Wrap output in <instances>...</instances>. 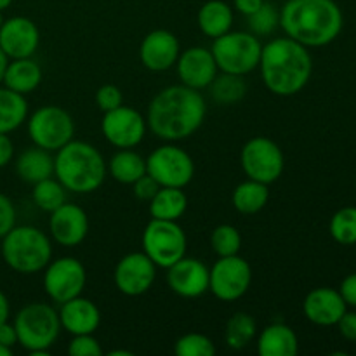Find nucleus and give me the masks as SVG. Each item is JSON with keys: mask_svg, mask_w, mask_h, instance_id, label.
Segmentation results:
<instances>
[{"mask_svg": "<svg viewBox=\"0 0 356 356\" xmlns=\"http://www.w3.org/2000/svg\"><path fill=\"white\" fill-rule=\"evenodd\" d=\"M207 103L200 90L183 86H169L149 101L146 124L159 139L167 143L191 138L202 127Z\"/></svg>", "mask_w": 356, "mask_h": 356, "instance_id": "f257e3e1", "label": "nucleus"}, {"mask_svg": "<svg viewBox=\"0 0 356 356\" xmlns=\"http://www.w3.org/2000/svg\"><path fill=\"white\" fill-rule=\"evenodd\" d=\"M261 76L275 96H296L308 86L313 73V59L308 47L291 37H278L263 45Z\"/></svg>", "mask_w": 356, "mask_h": 356, "instance_id": "f03ea898", "label": "nucleus"}, {"mask_svg": "<svg viewBox=\"0 0 356 356\" xmlns=\"http://www.w3.org/2000/svg\"><path fill=\"white\" fill-rule=\"evenodd\" d=\"M285 35L305 47H322L343 30V13L334 0H287L280 9Z\"/></svg>", "mask_w": 356, "mask_h": 356, "instance_id": "7ed1b4c3", "label": "nucleus"}, {"mask_svg": "<svg viewBox=\"0 0 356 356\" xmlns=\"http://www.w3.org/2000/svg\"><path fill=\"white\" fill-rule=\"evenodd\" d=\"M106 174L108 162L103 153L87 141L72 139L54 155L56 179L72 193H94L103 186Z\"/></svg>", "mask_w": 356, "mask_h": 356, "instance_id": "20e7f679", "label": "nucleus"}, {"mask_svg": "<svg viewBox=\"0 0 356 356\" xmlns=\"http://www.w3.org/2000/svg\"><path fill=\"white\" fill-rule=\"evenodd\" d=\"M3 263L21 275L44 271L52 259L51 236L35 226H14L2 238Z\"/></svg>", "mask_w": 356, "mask_h": 356, "instance_id": "39448f33", "label": "nucleus"}, {"mask_svg": "<svg viewBox=\"0 0 356 356\" xmlns=\"http://www.w3.org/2000/svg\"><path fill=\"white\" fill-rule=\"evenodd\" d=\"M17 344L31 356H45L61 334L59 315L51 305L30 302L14 316Z\"/></svg>", "mask_w": 356, "mask_h": 356, "instance_id": "423d86ee", "label": "nucleus"}, {"mask_svg": "<svg viewBox=\"0 0 356 356\" xmlns=\"http://www.w3.org/2000/svg\"><path fill=\"white\" fill-rule=\"evenodd\" d=\"M219 72L245 76L259 66L261 44L259 37L250 31H233L214 38L211 47Z\"/></svg>", "mask_w": 356, "mask_h": 356, "instance_id": "0eeeda50", "label": "nucleus"}, {"mask_svg": "<svg viewBox=\"0 0 356 356\" xmlns=\"http://www.w3.org/2000/svg\"><path fill=\"white\" fill-rule=\"evenodd\" d=\"M141 245L143 252L156 264V268L167 270L181 257L186 256L188 238L177 221L152 218V221L143 229Z\"/></svg>", "mask_w": 356, "mask_h": 356, "instance_id": "6e6552de", "label": "nucleus"}, {"mask_svg": "<svg viewBox=\"0 0 356 356\" xmlns=\"http://www.w3.org/2000/svg\"><path fill=\"white\" fill-rule=\"evenodd\" d=\"M28 122V136L31 143L47 152H58L75 136V122L61 106L45 104L35 110Z\"/></svg>", "mask_w": 356, "mask_h": 356, "instance_id": "1a4fd4ad", "label": "nucleus"}, {"mask_svg": "<svg viewBox=\"0 0 356 356\" xmlns=\"http://www.w3.org/2000/svg\"><path fill=\"white\" fill-rule=\"evenodd\" d=\"M240 165L249 179L277 183L285 169V156L280 146L266 136H256L242 146Z\"/></svg>", "mask_w": 356, "mask_h": 356, "instance_id": "9d476101", "label": "nucleus"}, {"mask_svg": "<svg viewBox=\"0 0 356 356\" xmlns=\"http://www.w3.org/2000/svg\"><path fill=\"white\" fill-rule=\"evenodd\" d=\"M146 172L160 186L184 188L193 181L195 162L186 149L172 145H162L146 159Z\"/></svg>", "mask_w": 356, "mask_h": 356, "instance_id": "9b49d317", "label": "nucleus"}, {"mask_svg": "<svg viewBox=\"0 0 356 356\" xmlns=\"http://www.w3.org/2000/svg\"><path fill=\"white\" fill-rule=\"evenodd\" d=\"M252 284V268L247 259L236 256L219 257L209 268V291L219 301L233 302L243 298Z\"/></svg>", "mask_w": 356, "mask_h": 356, "instance_id": "f8f14e48", "label": "nucleus"}, {"mask_svg": "<svg viewBox=\"0 0 356 356\" xmlns=\"http://www.w3.org/2000/svg\"><path fill=\"white\" fill-rule=\"evenodd\" d=\"M44 291L56 305L82 296L87 284L86 266L72 256H63L44 268Z\"/></svg>", "mask_w": 356, "mask_h": 356, "instance_id": "ddd939ff", "label": "nucleus"}, {"mask_svg": "<svg viewBox=\"0 0 356 356\" xmlns=\"http://www.w3.org/2000/svg\"><path fill=\"white\" fill-rule=\"evenodd\" d=\"M148 124L138 110L131 106H118L106 111L101 120V132L111 146L118 149L136 148L145 139Z\"/></svg>", "mask_w": 356, "mask_h": 356, "instance_id": "4468645a", "label": "nucleus"}, {"mask_svg": "<svg viewBox=\"0 0 356 356\" xmlns=\"http://www.w3.org/2000/svg\"><path fill=\"white\" fill-rule=\"evenodd\" d=\"M156 278V264L145 252L125 254L117 263L113 282L118 292L129 298L146 294Z\"/></svg>", "mask_w": 356, "mask_h": 356, "instance_id": "2eb2a0df", "label": "nucleus"}, {"mask_svg": "<svg viewBox=\"0 0 356 356\" xmlns=\"http://www.w3.org/2000/svg\"><path fill=\"white\" fill-rule=\"evenodd\" d=\"M40 44L38 26L24 16H13L3 19L0 28V49L9 59L33 58Z\"/></svg>", "mask_w": 356, "mask_h": 356, "instance_id": "dca6fc26", "label": "nucleus"}, {"mask_svg": "<svg viewBox=\"0 0 356 356\" xmlns=\"http://www.w3.org/2000/svg\"><path fill=\"white\" fill-rule=\"evenodd\" d=\"M176 68L181 83L197 90L207 89L219 73L212 51L202 45H193L181 51Z\"/></svg>", "mask_w": 356, "mask_h": 356, "instance_id": "f3484780", "label": "nucleus"}, {"mask_svg": "<svg viewBox=\"0 0 356 356\" xmlns=\"http://www.w3.org/2000/svg\"><path fill=\"white\" fill-rule=\"evenodd\" d=\"M167 285L179 298H200L209 291V268L197 257H181L167 268Z\"/></svg>", "mask_w": 356, "mask_h": 356, "instance_id": "a211bd4d", "label": "nucleus"}, {"mask_svg": "<svg viewBox=\"0 0 356 356\" xmlns=\"http://www.w3.org/2000/svg\"><path fill=\"white\" fill-rule=\"evenodd\" d=\"M49 233L56 243L63 247H76L89 233V216L80 205L65 204L49 218Z\"/></svg>", "mask_w": 356, "mask_h": 356, "instance_id": "6ab92c4d", "label": "nucleus"}, {"mask_svg": "<svg viewBox=\"0 0 356 356\" xmlns=\"http://www.w3.org/2000/svg\"><path fill=\"white\" fill-rule=\"evenodd\" d=\"M181 54V44L169 30H153L139 45V59L149 72H167L176 66Z\"/></svg>", "mask_w": 356, "mask_h": 356, "instance_id": "aec40b11", "label": "nucleus"}, {"mask_svg": "<svg viewBox=\"0 0 356 356\" xmlns=\"http://www.w3.org/2000/svg\"><path fill=\"white\" fill-rule=\"evenodd\" d=\"M346 302L339 291L329 287L313 289L302 301V312L312 323L320 327L336 325L346 313Z\"/></svg>", "mask_w": 356, "mask_h": 356, "instance_id": "412c9836", "label": "nucleus"}, {"mask_svg": "<svg viewBox=\"0 0 356 356\" xmlns=\"http://www.w3.org/2000/svg\"><path fill=\"white\" fill-rule=\"evenodd\" d=\"M59 322L61 329L66 330L72 336L80 334H94L99 329L101 312L90 299L73 298L70 301L59 305Z\"/></svg>", "mask_w": 356, "mask_h": 356, "instance_id": "4be33fe9", "label": "nucleus"}, {"mask_svg": "<svg viewBox=\"0 0 356 356\" xmlns=\"http://www.w3.org/2000/svg\"><path fill=\"white\" fill-rule=\"evenodd\" d=\"M298 351V334L285 323H271L257 336V353L261 356H296Z\"/></svg>", "mask_w": 356, "mask_h": 356, "instance_id": "5701e85b", "label": "nucleus"}, {"mask_svg": "<svg viewBox=\"0 0 356 356\" xmlns=\"http://www.w3.org/2000/svg\"><path fill=\"white\" fill-rule=\"evenodd\" d=\"M3 87L23 96L31 94L42 83V68L33 58L9 59L2 79Z\"/></svg>", "mask_w": 356, "mask_h": 356, "instance_id": "b1692460", "label": "nucleus"}, {"mask_svg": "<svg viewBox=\"0 0 356 356\" xmlns=\"http://www.w3.org/2000/svg\"><path fill=\"white\" fill-rule=\"evenodd\" d=\"M16 174L21 181L31 184L54 176V156L44 148H28L19 153L16 160Z\"/></svg>", "mask_w": 356, "mask_h": 356, "instance_id": "393cba45", "label": "nucleus"}, {"mask_svg": "<svg viewBox=\"0 0 356 356\" xmlns=\"http://www.w3.org/2000/svg\"><path fill=\"white\" fill-rule=\"evenodd\" d=\"M197 23L202 33L209 38H218L228 33L233 26V9L222 0H209L200 7Z\"/></svg>", "mask_w": 356, "mask_h": 356, "instance_id": "a878e982", "label": "nucleus"}, {"mask_svg": "<svg viewBox=\"0 0 356 356\" xmlns=\"http://www.w3.org/2000/svg\"><path fill=\"white\" fill-rule=\"evenodd\" d=\"M188 209V197L183 188L162 186L149 200V216L162 221H179Z\"/></svg>", "mask_w": 356, "mask_h": 356, "instance_id": "bb28decb", "label": "nucleus"}, {"mask_svg": "<svg viewBox=\"0 0 356 356\" xmlns=\"http://www.w3.org/2000/svg\"><path fill=\"white\" fill-rule=\"evenodd\" d=\"M268 200H270V184L259 183V181L249 179V177L242 181L232 195V204L235 211L245 216L257 214L263 211Z\"/></svg>", "mask_w": 356, "mask_h": 356, "instance_id": "cd10ccee", "label": "nucleus"}, {"mask_svg": "<svg viewBox=\"0 0 356 356\" xmlns=\"http://www.w3.org/2000/svg\"><path fill=\"white\" fill-rule=\"evenodd\" d=\"M108 172L117 183L132 186L139 177L146 174V159H143L132 148L118 149L108 162Z\"/></svg>", "mask_w": 356, "mask_h": 356, "instance_id": "c85d7f7f", "label": "nucleus"}, {"mask_svg": "<svg viewBox=\"0 0 356 356\" xmlns=\"http://www.w3.org/2000/svg\"><path fill=\"white\" fill-rule=\"evenodd\" d=\"M28 101L23 94L0 87V134H10L26 122Z\"/></svg>", "mask_w": 356, "mask_h": 356, "instance_id": "c756f323", "label": "nucleus"}, {"mask_svg": "<svg viewBox=\"0 0 356 356\" xmlns=\"http://www.w3.org/2000/svg\"><path fill=\"white\" fill-rule=\"evenodd\" d=\"M257 337L256 318L249 313L238 312L226 322L225 341L229 350L242 351Z\"/></svg>", "mask_w": 356, "mask_h": 356, "instance_id": "7c9ffc66", "label": "nucleus"}, {"mask_svg": "<svg viewBox=\"0 0 356 356\" xmlns=\"http://www.w3.org/2000/svg\"><path fill=\"white\" fill-rule=\"evenodd\" d=\"M211 97L218 104L222 106H232L240 103L247 94V82L242 75H233V73H218L211 86Z\"/></svg>", "mask_w": 356, "mask_h": 356, "instance_id": "2f4dec72", "label": "nucleus"}, {"mask_svg": "<svg viewBox=\"0 0 356 356\" xmlns=\"http://www.w3.org/2000/svg\"><path fill=\"white\" fill-rule=\"evenodd\" d=\"M66 193H68L66 188L56 177H47V179H42L33 184L31 200H33V204L40 211L51 214V212H54L56 209H59L65 204Z\"/></svg>", "mask_w": 356, "mask_h": 356, "instance_id": "473e14b6", "label": "nucleus"}, {"mask_svg": "<svg viewBox=\"0 0 356 356\" xmlns=\"http://www.w3.org/2000/svg\"><path fill=\"white\" fill-rule=\"evenodd\" d=\"M211 247L218 257L236 256L242 249V235L233 225H219L211 233Z\"/></svg>", "mask_w": 356, "mask_h": 356, "instance_id": "72a5a7b5", "label": "nucleus"}, {"mask_svg": "<svg viewBox=\"0 0 356 356\" xmlns=\"http://www.w3.org/2000/svg\"><path fill=\"white\" fill-rule=\"evenodd\" d=\"M329 232L341 245L356 243V207H344L337 211L330 219Z\"/></svg>", "mask_w": 356, "mask_h": 356, "instance_id": "f704fd0d", "label": "nucleus"}, {"mask_svg": "<svg viewBox=\"0 0 356 356\" xmlns=\"http://www.w3.org/2000/svg\"><path fill=\"white\" fill-rule=\"evenodd\" d=\"M174 353L177 356H214L216 344L202 332H188L177 337L174 343Z\"/></svg>", "mask_w": 356, "mask_h": 356, "instance_id": "c9c22d12", "label": "nucleus"}, {"mask_svg": "<svg viewBox=\"0 0 356 356\" xmlns=\"http://www.w3.org/2000/svg\"><path fill=\"white\" fill-rule=\"evenodd\" d=\"M278 26H280V10H277V7L266 0L252 16H249L250 33H254L256 37H268Z\"/></svg>", "mask_w": 356, "mask_h": 356, "instance_id": "e433bc0d", "label": "nucleus"}, {"mask_svg": "<svg viewBox=\"0 0 356 356\" xmlns=\"http://www.w3.org/2000/svg\"><path fill=\"white\" fill-rule=\"evenodd\" d=\"M68 353L72 356H101L104 351L94 334H80V336H72Z\"/></svg>", "mask_w": 356, "mask_h": 356, "instance_id": "4c0bfd02", "label": "nucleus"}, {"mask_svg": "<svg viewBox=\"0 0 356 356\" xmlns=\"http://www.w3.org/2000/svg\"><path fill=\"white\" fill-rule=\"evenodd\" d=\"M96 104L103 113L115 110V108L124 104V94H122L120 87L113 86V83H104L97 89L96 92Z\"/></svg>", "mask_w": 356, "mask_h": 356, "instance_id": "58836bf2", "label": "nucleus"}, {"mask_svg": "<svg viewBox=\"0 0 356 356\" xmlns=\"http://www.w3.org/2000/svg\"><path fill=\"white\" fill-rule=\"evenodd\" d=\"M16 207L7 195L0 193V240L16 226Z\"/></svg>", "mask_w": 356, "mask_h": 356, "instance_id": "ea45409f", "label": "nucleus"}, {"mask_svg": "<svg viewBox=\"0 0 356 356\" xmlns=\"http://www.w3.org/2000/svg\"><path fill=\"white\" fill-rule=\"evenodd\" d=\"M160 184L149 176L148 172L145 176L139 177L134 184H132V191H134V197L139 198L143 202H149L156 195V191L160 190Z\"/></svg>", "mask_w": 356, "mask_h": 356, "instance_id": "a19ab883", "label": "nucleus"}, {"mask_svg": "<svg viewBox=\"0 0 356 356\" xmlns=\"http://www.w3.org/2000/svg\"><path fill=\"white\" fill-rule=\"evenodd\" d=\"M339 327V332L344 339L356 341V313H344L336 323Z\"/></svg>", "mask_w": 356, "mask_h": 356, "instance_id": "79ce46f5", "label": "nucleus"}, {"mask_svg": "<svg viewBox=\"0 0 356 356\" xmlns=\"http://www.w3.org/2000/svg\"><path fill=\"white\" fill-rule=\"evenodd\" d=\"M339 294L343 296V299L346 305L356 306V273L344 278L343 284H341Z\"/></svg>", "mask_w": 356, "mask_h": 356, "instance_id": "37998d69", "label": "nucleus"}, {"mask_svg": "<svg viewBox=\"0 0 356 356\" xmlns=\"http://www.w3.org/2000/svg\"><path fill=\"white\" fill-rule=\"evenodd\" d=\"M14 159V143L9 134H0V169L9 165Z\"/></svg>", "mask_w": 356, "mask_h": 356, "instance_id": "c03bdc74", "label": "nucleus"}, {"mask_svg": "<svg viewBox=\"0 0 356 356\" xmlns=\"http://www.w3.org/2000/svg\"><path fill=\"white\" fill-rule=\"evenodd\" d=\"M0 344L9 348V350H13V348L17 344L16 327H14V323H9V320L0 325Z\"/></svg>", "mask_w": 356, "mask_h": 356, "instance_id": "a18cd8bd", "label": "nucleus"}, {"mask_svg": "<svg viewBox=\"0 0 356 356\" xmlns=\"http://www.w3.org/2000/svg\"><path fill=\"white\" fill-rule=\"evenodd\" d=\"M263 2L264 0H233V3H235V9L247 17L252 16V14L256 13L261 6H263Z\"/></svg>", "mask_w": 356, "mask_h": 356, "instance_id": "49530a36", "label": "nucleus"}, {"mask_svg": "<svg viewBox=\"0 0 356 356\" xmlns=\"http://www.w3.org/2000/svg\"><path fill=\"white\" fill-rule=\"evenodd\" d=\"M9 316H10L9 299H7V296L0 291V325H2L3 322H7V320H9Z\"/></svg>", "mask_w": 356, "mask_h": 356, "instance_id": "de8ad7c7", "label": "nucleus"}, {"mask_svg": "<svg viewBox=\"0 0 356 356\" xmlns=\"http://www.w3.org/2000/svg\"><path fill=\"white\" fill-rule=\"evenodd\" d=\"M7 63H9V58L6 56V52L0 49V83H2V79H3V72H6L7 68Z\"/></svg>", "mask_w": 356, "mask_h": 356, "instance_id": "09e8293b", "label": "nucleus"}, {"mask_svg": "<svg viewBox=\"0 0 356 356\" xmlns=\"http://www.w3.org/2000/svg\"><path fill=\"white\" fill-rule=\"evenodd\" d=\"M111 356H132V351H125V350H115L110 351Z\"/></svg>", "mask_w": 356, "mask_h": 356, "instance_id": "8fccbe9b", "label": "nucleus"}, {"mask_svg": "<svg viewBox=\"0 0 356 356\" xmlns=\"http://www.w3.org/2000/svg\"><path fill=\"white\" fill-rule=\"evenodd\" d=\"M10 355H13V350H9V348L0 344V356H10Z\"/></svg>", "mask_w": 356, "mask_h": 356, "instance_id": "3c124183", "label": "nucleus"}, {"mask_svg": "<svg viewBox=\"0 0 356 356\" xmlns=\"http://www.w3.org/2000/svg\"><path fill=\"white\" fill-rule=\"evenodd\" d=\"M10 3H13V0H0V10L7 9V7H9Z\"/></svg>", "mask_w": 356, "mask_h": 356, "instance_id": "603ef678", "label": "nucleus"}, {"mask_svg": "<svg viewBox=\"0 0 356 356\" xmlns=\"http://www.w3.org/2000/svg\"><path fill=\"white\" fill-rule=\"evenodd\" d=\"M2 24H3V14L2 10H0V28H2Z\"/></svg>", "mask_w": 356, "mask_h": 356, "instance_id": "864d4df0", "label": "nucleus"}]
</instances>
